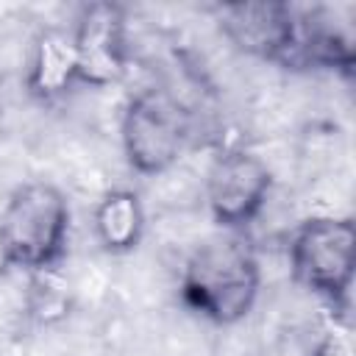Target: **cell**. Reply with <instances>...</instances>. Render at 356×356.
<instances>
[{"instance_id": "30bf717a", "label": "cell", "mask_w": 356, "mask_h": 356, "mask_svg": "<svg viewBox=\"0 0 356 356\" xmlns=\"http://www.w3.org/2000/svg\"><path fill=\"white\" fill-rule=\"evenodd\" d=\"M312 356H353V350H350L348 339H342V337H328V339H323V342L314 348Z\"/></svg>"}, {"instance_id": "5b68a950", "label": "cell", "mask_w": 356, "mask_h": 356, "mask_svg": "<svg viewBox=\"0 0 356 356\" xmlns=\"http://www.w3.org/2000/svg\"><path fill=\"white\" fill-rule=\"evenodd\" d=\"M273 186L270 167L250 150L220 153L206 172V203L220 225L250 222L267 203Z\"/></svg>"}, {"instance_id": "52a82bcc", "label": "cell", "mask_w": 356, "mask_h": 356, "mask_svg": "<svg viewBox=\"0 0 356 356\" xmlns=\"http://www.w3.org/2000/svg\"><path fill=\"white\" fill-rule=\"evenodd\" d=\"M225 36L250 56L289 58L295 14L278 3H234L220 8Z\"/></svg>"}, {"instance_id": "3957f363", "label": "cell", "mask_w": 356, "mask_h": 356, "mask_svg": "<svg viewBox=\"0 0 356 356\" xmlns=\"http://www.w3.org/2000/svg\"><path fill=\"white\" fill-rule=\"evenodd\" d=\"M120 136L125 159L136 172H167L189 139V111L170 89H145L122 111Z\"/></svg>"}, {"instance_id": "7a4b0ae2", "label": "cell", "mask_w": 356, "mask_h": 356, "mask_svg": "<svg viewBox=\"0 0 356 356\" xmlns=\"http://www.w3.org/2000/svg\"><path fill=\"white\" fill-rule=\"evenodd\" d=\"M67 231L70 206L61 189L44 181L22 184L0 211V256L25 270L50 267L64 253Z\"/></svg>"}, {"instance_id": "277c9868", "label": "cell", "mask_w": 356, "mask_h": 356, "mask_svg": "<svg viewBox=\"0 0 356 356\" xmlns=\"http://www.w3.org/2000/svg\"><path fill=\"white\" fill-rule=\"evenodd\" d=\"M353 248L356 231L348 217H314L292 234L289 267L303 286L339 298L350 289Z\"/></svg>"}, {"instance_id": "8992f818", "label": "cell", "mask_w": 356, "mask_h": 356, "mask_svg": "<svg viewBox=\"0 0 356 356\" xmlns=\"http://www.w3.org/2000/svg\"><path fill=\"white\" fill-rule=\"evenodd\" d=\"M72 47L78 64V81L92 86L114 83L125 72L128 61V36L125 14L114 3L86 6L72 28Z\"/></svg>"}, {"instance_id": "6da1fadb", "label": "cell", "mask_w": 356, "mask_h": 356, "mask_svg": "<svg viewBox=\"0 0 356 356\" xmlns=\"http://www.w3.org/2000/svg\"><path fill=\"white\" fill-rule=\"evenodd\" d=\"M259 284V259L248 242L236 236L200 242L186 259L181 275L184 300L197 314L220 325H231L250 312Z\"/></svg>"}, {"instance_id": "9c48e42d", "label": "cell", "mask_w": 356, "mask_h": 356, "mask_svg": "<svg viewBox=\"0 0 356 356\" xmlns=\"http://www.w3.org/2000/svg\"><path fill=\"white\" fill-rule=\"evenodd\" d=\"M145 234L142 200L128 189H111L95 209V236L111 253H128Z\"/></svg>"}, {"instance_id": "ba28073f", "label": "cell", "mask_w": 356, "mask_h": 356, "mask_svg": "<svg viewBox=\"0 0 356 356\" xmlns=\"http://www.w3.org/2000/svg\"><path fill=\"white\" fill-rule=\"evenodd\" d=\"M75 81H78V64H75L72 36L64 31L42 33L36 39L28 70L31 92H36L39 97H56Z\"/></svg>"}]
</instances>
